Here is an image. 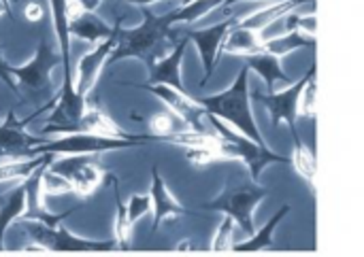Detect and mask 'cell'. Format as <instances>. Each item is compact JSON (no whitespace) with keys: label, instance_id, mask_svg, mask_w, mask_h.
<instances>
[{"label":"cell","instance_id":"obj_1","mask_svg":"<svg viewBox=\"0 0 364 257\" xmlns=\"http://www.w3.org/2000/svg\"><path fill=\"white\" fill-rule=\"evenodd\" d=\"M143 23L136 28L117 30L115 49L109 53L107 64H113L124 58H141L149 66L154 60L164 58L177 43V32L173 30L175 17L173 11L164 15H156L151 9L143 6Z\"/></svg>","mask_w":364,"mask_h":257},{"label":"cell","instance_id":"obj_2","mask_svg":"<svg viewBox=\"0 0 364 257\" xmlns=\"http://www.w3.org/2000/svg\"><path fill=\"white\" fill-rule=\"evenodd\" d=\"M196 102L207 111V115H213L220 121L230 124L237 132L245 134L258 145H264V138L256 128L252 106H250V68L247 66H241L232 87L215 96H198Z\"/></svg>","mask_w":364,"mask_h":257},{"label":"cell","instance_id":"obj_3","mask_svg":"<svg viewBox=\"0 0 364 257\" xmlns=\"http://www.w3.org/2000/svg\"><path fill=\"white\" fill-rule=\"evenodd\" d=\"M269 196L267 187H260L256 181H239V179H228L222 194L203 204L207 211H218L228 215L235 224H239L247 236L256 232L254 228V209Z\"/></svg>","mask_w":364,"mask_h":257},{"label":"cell","instance_id":"obj_4","mask_svg":"<svg viewBox=\"0 0 364 257\" xmlns=\"http://www.w3.org/2000/svg\"><path fill=\"white\" fill-rule=\"evenodd\" d=\"M62 64V55L53 49V43L47 36H41L34 58L23 66H9L11 77L19 83V94H28V100L51 98V77L49 72Z\"/></svg>","mask_w":364,"mask_h":257},{"label":"cell","instance_id":"obj_5","mask_svg":"<svg viewBox=\"0 0 364 257\" xmlns=\"http://www.w3.org/2000/svg\"><path fill=\"white\" fill-rule=\"evenodd\" d=\"M21 232L36 245H41L47 251H107L115 247V241H85L73 236L68 230H64L60 224L55 228H49L47 224L38 219H15Z\"/></svg>","mask_w":364,"mask_h":257},{"label":"cell","instance_id":"obj_6","mask_svg":"<svg viewBox=\"0 0 364 257\" xmlns=\"http://www.w3.org/2000/svg\"><path fill=\"white\" fill-rule=\"evenodd\" d=\"M139 141L132 138H115V136H102V134H94V132H70V134H62L55 141H45L36 147H32L34 155L41 153H87V155H96L102 151H117V149H130L136 147Z\"/></svg>","mask_w":364,"mask_h":257},{"label":"cell","instance_id":"obj_7","mask_svg":"<svg viewBox=\"0 0 364 257\" xmlns=\"http://www.w3.org/2000/svg\"><path fill=\"white\" fill-rule=\"evenodd\" d=\"M209 119H211L213 128L218 130V134L230 145V149H232V153H235V160H243V162L247 164V168H250V173H252V181L258 183L262 170H264L269 164H288V162H290V158L279 155V153H273L267 145H258L256 141L247 138L245 134L226 128L218 117L209 115Z\"/></svg>","mask_w":364,"mask_h":257},{"label":"cell","instance_id":"obj_8","mask_svg":"<svg viewBox=\"0 0 364 257\" xmlns=\"http://www.w3.org/2000/svg\"><path fill=\"white\" fill-rule=\"evenodd\" d=\"M47 168L62 175L70 183L73 192L81 198H90L107 177V173L96 162H92L87 153H68L62 160H51Z\"/></svg>","mask_w":364,"mask_h":257},{"label":"cell","instance_id":"obj_9","mask_svg":"<svg viewBox=\"0 0 364 257\" xmlns=\"http://www.w3.org/2000/svg\"><path fill=\"white\" fill-rule=\"evenodd\" d=\"M316 72V64L307 70V75L299 81V83H290V87L286 92H271V94H254L252 98L267 106V111L271 113V119H273V126H279V121H286L290 132L296 130V106H299V98H301V92L307 83V79Z\"/></svg>","mask_w":364,"mask_h":257},{"label":"cell","instance_id":"obj_10","mask_svg":"<svg viewBox=\"0 0 364 257\" xmlns=\"http://www.w3.org/2000/svg\"><path fill=\"white\" fill-rule=\"evenodd\" d=\"M26 124L30 119L19 121L15 117V109L6 111L4 121L0 124V160H28L34 158L32 147L45 143L36 136H30L26 132Z\"/></svg>","mask_w":364,"mask_h":257},{"label":"cell","instance_id":"obj_11","mask_svg":"<svg viewBox=\"0 0 364 257\" xmlns=\"http://www.w3.org/2000/svg\"><path fill=\"white\" fill-rule=\"evenodd\" d=\"M122 26V17H117V21L113 23V30L107 38H102L90 53H85L81 60H79V66H77V85H75V92L83 98H87V94L92 92L102 66L107 64V58L109 53L115 49V43H117V30Z\"/></svg>","mask_w":364,"mask_h":257},{"label":"cell","instance_id":"obj_12","mask_svg":"<svg viewBox=\"0 0 364 257\" xmlns=\"http://www.w3.org/2000/svg\"><path fill=\"white\" fill-rule=\"evenodd\" d=\"M134 87L156 94L173 113H177L183 121H188V124L192 126V130L205 132V128H203V117L207 115V111L196 102V98L188 96V92H179V89L168 87V85H162V83H158V85L141 83V85H134Z\"/></svg>","mask_w":364,"mask_h":257},{"label":"cell","instance_id":"obj_13","mask_svg":"<svg viewBox=\"0 0 364 257\" xmlns=\"http://www.w3.org/2000/svg\"><path fill=\"white\" fill-rule=\"evenodd\" d=\"M237 21H239V17H228V21H220V23L209 26V28H203V30H188L186 32L188 40H194V45L198 47V53H200V60H203L205 79H203L200 85H207L209 77L213 75L215 62H218V55H220L222 40H224V36L228 34V30Z\"/></svg>","mask_w":364,"mask_h":257},{"label":"cell","instance_id":"obj_14","mask_svg":"<svg viewBox=\"0 0 364 257\" xmlns=\"http://www.w3.org/2000/svg\"><path fill=\"white\" fill-rule=\"evenodd\" d=\"M151 213H154V226H151V236H156L160 224L164 222H173L179 219L183 215H188V211L173 198V194L168 192L164 179L160 177L158 168H151Z\"/></svg>","mask_w":364,"mask_h":257},{"label":"cell","instance_id":"obj_15","mask_svg":"<svg viewBox=\"0 0 364 257\" xmlns=\"http://www.w3.org/2000/svg\"><path fill=\"white\" fill-rule=\"evenodd\" d=\"M186 47H188V36L186 38H179L175 43V47L160 60H154L149 64V85H168V87H175L179 92H186L183 83H181V72H179V66H181V60L186 55Z\"/></svg>","mask_w":364,"mask_h":257},{"label":"cell","instance_id":"obj_16","mask_svg":"<svg viewBox=\"0 0 364 257\" xmlns=\"http://www.w3.org/2000/svg\"><path fill=\"white\" fill-rule=\"evenodd\" d=\"M262 51V38H260V32L258 30H252V28H243V26H232L228 30V34L224 36L222 40V47H220V55H250V53H258Z\"/></svg>","mask_w":364,"mask_h":257},{"label":"cell","instance_id":"obj_17","mask_svg":"<svg viewBox=\"0 0 364 257\" xmlns=\"http://www.w3.org/2000/svg\"><path fill=\"white\" fill-rule=\"evenodd\" d=\"M243 60H245V66H247L250 70H256V72L264 79V83H267V87H269V94L275 92V87H277L279 83H284V85H290V83H292L290 77H288V75L282 70V66H279V60H282V58H277V55H273V53L258 51V53L243 55Z\"/></svg>","mask_w":364,"mask_h":257},{"label":"cell","instance_id":"obj_18","mask_svg":"<svg viewBox=\"0 0 364 257\" xmlns=\"http://www.w3.org/2000/svg\"><path fill=\"white\" fill-rule=\"evenodd\" d=\"M113 26H107L98 15L94 13H81L73 19H68V36L87 40V43H100L111 34Z\"/></svg>","mask_w":364,"mask_h":257},{"label":"cell","instance_id":"obj_19","mask_svg":"<svg viewBox=\"0 0 364 257\" xmlns=\"http://www.w3.org/2000/svg\"><path fill=\"white\" fill-rule=\"evenodd\" d=\"M311 45H316L314 34H307L303 30H292V32H286V34L262 40V51L273 53L277 58H284L294 49H303V47H311Z\"/></svg>","mask_w":364,"mask_h":257},{"label":"cell","instance_id":"obj_20","mask_svg":"<svg viewBox=\"0 0 364 257\" xmlns=\"http://www.w3.org/2000/svg\"><path fill=\"white\" fill-rule=\"evenodd\" d=\"M149 130H151V136H156L158 141H164V143H171V138L175 134H181V132H190L192 126L188 121H183L177 113H173L171 109L168 111H160L156 115L149 117ZM196 132V130H194Z\"/></svg>","mask_w":364,"mask_h":257},{"label":"cell","instance_id":"obj_21","mask_svg":"<svg viewBox=\"0 0 364 257\" xmlns=\"http://www.w3.org/2000/svg\"><path fill=\"white\" fill-rule=\"evenodd\" d=\"M307 2H316V0H282V2H275V4H271L267 9H260V11L243 17L241 26L243 28H252V30H262L264 26H269L271 21H275L284 13H288L292 9H299L301 4H307Z\"/></svg>","mask_w":364,"mask_h":257},{"label":"cell","instance_id":"obj_22","mask_svg":"<svg viewBox=\"0 0 364 257\" xmlns=\"http://www.w3.org/2000/svg\"><path fill=\"white\" fill-rule=\"evenodd\" d=\"M290 213V207L286 204V207H282L275 215H273V219L260 230V232H254L247 241H243V243H237V245H230V249L232 251H258V249H267V247H275V243H273V230L279 226V222L286 217Z\"/></svg>","mask_w":364,"mask_h":257},{"label":"cell","instance_id":"obj_23","mask_svg":"<svg viewBox=\"0 0 364 257\" xmlns=\"http://www.w3.org/2000/svg\"><path fill=\"white\" fill-rule=\"evenodd\" d=\"M23 207H26L23 185H17L13 192H9V196L0 198V245L4 241V234H6L9 224H13L17 217H21Z\"/></svg>","mask_w":364,"mask_h":257},{"label":"cell","instance_id":"obj_24","mask_svg":"<svg viewBox=\"0 0 364 257\" xmlns=\"http://www.w3.org/2000/svg\"><path fill=\"white\" fill-rule=\"evenodd\" d=\"M292 141H294V160H290V162L294 164V170L314 187V181H316V155L303 145L296 130H292Z\"/></svg>","mask_w":364,"mask_h":257},{"label":"cell","instance_id":"obj_25","mask_svg":"<svg viewBox=\"0 0 364 257\" xmlns=\"http://www.w3.org/2000/svg\"><path fill=\"white\" fill-rule=\"evenodd\" d=\"M109 179H111V183H113V194H115V204H117V219H115V234H117V241H115V245L122 247V249H128L132 224L128 222V211H126V204H124L122 194H119V179H117L113 173H109Z\"/></svg>","mask_w":364,"mask_h":257},{"label":"cell","instance_id":"obj_26","mask_svg":"<svg viewBox=\"0 0 364 257\" xmlns=\"http://www.w3.org/2000/svg\"><path fill=\"white\" fill-rule=\"evenodd\" d=\"M224 0H190L186 2L181 9L173 11V17H175V23H192L196 19H200L203 15H207L211 9H218L222 6Z\"/></svg>","mask_w":364,"mask_h":257},{"label":"cell","instance_id":"obj_27","mask_svg":"<svg viewBox=\"0 0 364 257\" xmlns=\"http://www.w3.org/2000/svg\"><path fill=\"white\" fill-rule=\"evenodd\" d=\"M316 72L307 79L303 92H301V98H299V106H296V113H301L303 117H316Z\"/></svg>","mask_w":364,"mask_h":257},{"label":"cell","instance_id":"obj_28","mask_svg":"<svg viewBox=\"0 0 364 257\" xmlns=\"http://www.w3.org/2000/svg\"><path fill=\"white\" fill-rule=\"evenodd\" d=\"M43 192L47 196H55V194H70L73 187L62 175L51 173L49 168H45V173H43Z\"/></svg>","mask_w":364,"mask_h":257},{"label":"cell","instance_id":"obj_29","mask_svg":"<svg viewBox=\"0 0 364 257\" xmlns=\"http://www.w3.org/2000/svg\"><path fill=\"white\" fill-rule=\"evenodd\" d=\"M126 211H128V222L130 224L139 222L141 217H145V215L151 213V196H132L128 200Z\"/></svg>","mask_w":364,"mask_h":257},{"label":"cell","instance_id":"obj_30","mask_svg":"<svg viewBox=\"0 0 364 257\" xmlns=\"http://www.w3.org/2000/svg\"><path fill=\"white\" fill-rule=\"evenodd\" d=\"M232 228H235V222L226 215L220 230H218V236L213 239V251H226L230 249L232 245Z\"/></svg>","mask_w":364,"mask_h":257},{"label":"cell","instance_id":"obj_31","mask_svg":"<svg viewBox=\"0 0 364 257\" xmlns=\"http://www.w3.org/2000/svg\"><path fill=\"white\" fill-rule=\"evenodd\" d=\"M102 0H66V17L73 19L81 13H94Z\"/></svg>","mask_w":364,"mask_h":257},{"label":"cell","instance_id":"obj_32","mask_svg":"<svg viewBox=\"0 0 364 257\" xmlns=\"http://www.w3.org/2000/svg\"><path fill=\"white\" fill-rule=\"evenodd\" d=\"M0 79L9 85V89L11 92H15V94H19V89H17V83H15V79L11 77V70H9V64H6V60L2 58V51H0Z\"/></svg>","mask_w":364,"mask_h":257},{"label":"cell","instance_id":"obj_33","mask_svg":"<svg viewBox=\"0 0 364 257\" xmlns=\"http://www.w3.org/2000/svg\"><path fill=\"white\" fill-rule=\"evenodd\" d=\"M43 15H45V11H43V6H41L38 2H30V4L23 9V17H26L30 23L41 21V19H43Z\"/></svg>","mask_w":364,"mask_h":257},{"label":"cell","instance_id":"obj_34","mask_svg":"<svg viewBox=\"0 0 364 257\" xmlns=\"http://www.w3.org/2000/svg\"><path fill=\"white\" fill-rule=\"evenodd\" d=\"M122 2H130V4H139V6H149L154 2H160V0H122Z\"/></svg>","mask_w":364,"mask_h":257},{"label":"cell","instance_id":"obj_35","mask_svg":"<svg viewBox=\"0 0 364 257\" xmlns=\"http://www.w3.org/2000/svg\"><path fill=\"white\" fill-rule=\"evenodd\" d=\"M0 15H9L11 17V4L4 2V0H0Z\"/></svg>","mask_w":364,"mask_h":257},{"label":"cell","instance_id":"obj_36","mask_svg":"<svg viewBox=\"0 0 364 257\" xmlns=\"http://www.w3.org/2000/svg\"><path fill=\"white\" fill-rule=\"evenodd\" d=\"M235 2H241V0H224V4H235ZM264 2V0H262Z\"/></svg>","mask_w":364,"mask_h":257},{"label":"cell","instance_id":"obj_37","mask_svg":"<svg viewBox=\"0 0 364 257\" xmlns=\"http://www.w3.org/2000/svg\"><path fill=\"white\" fill-rule=\"evenodd\" d=\"M4 2H9V4H11V0H4Z\"/></svg>","mask_w":364,"mask_h":257},{"label":"cell","instance_id":"obj_38","mask_svg":"<svg viewBox=\"0 0 364 257\" xmlns=\"http://www.w3.org/2000/svg\"><path fill=\"white\" fill-rule=\"evenodd\" d=\"M186 2H190V0H183V4H186Z\"/></svg>","mask_w":364,"mask_h":257},{"label":"cell","instance_id":"obj_39","mask_svg":"<svg viewBox=\"0 0 364 257\" xmlns=\"http://www.w3.org/2000/svg\"><path fill=\"white\" fill-rule=\"evenodd\" d=\"M0 249H2V245H0Z\"/></svg>","mask_w":364,"mask_h":257}]
</instances>
